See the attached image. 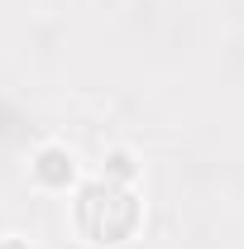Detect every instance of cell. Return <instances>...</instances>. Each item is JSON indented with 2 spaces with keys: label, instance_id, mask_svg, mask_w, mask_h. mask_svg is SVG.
<instances>
[{
  "label": "cell",
  "instance_id": "1",
  "mask_svg": "<svg viewBox=\"0 0 244 249\" xmlns=\"http://www.w3.org/2000/svg\"><path fill=\"white\" fill-rule=\"evenodd\" d=\"M29 173H34L38 187L62 192V187H72V178H77V158H72V149H62V144H43V149L34 154Z\"/></svg>",
  "mask_w": 244,
  "mask_h": 249
},
{
  "label": "cell",
  "instance_id": "2",
  "mask_svg": "<svg viewBox=\"0 0 244 249\" xmlns=\"http://www.w3.org/2000/svg\"><path fill=\"white\" fill-rule=\"evenodd\" d=\"M139 178V168H134V154L129 149H110V154L101 158V182L105 187H134Z\"/></svg>",
  "mask_w": 244,
  "mask_h": 249
},
{
  "label": "cell",
  "instance_id": "3",
  "mask_svg": "<svg viewBox=\"0 0 244 249\" xmlns=\"http://www.w3.org/2000/svg\"><path fill=\"white\" fill-rule=\"evenodd\" d=\"M0 249H34L29 240H19V235H5V240H0Z\"/></svg>",
  "mask_w": 244,
  "mask_h": 249
}]
</instances>
